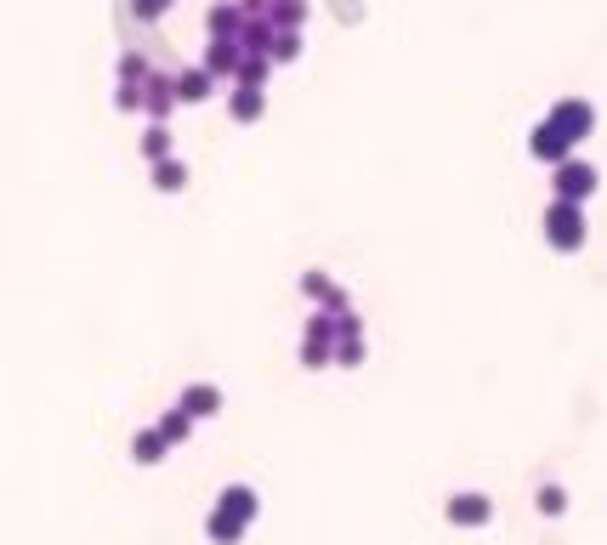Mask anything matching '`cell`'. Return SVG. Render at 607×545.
<instances>
[{
  "instance_id": "cell-11",
  "label": "cell",
  "mask_w": 607,
  "mask_h": 545,
  "mask_svg": "<svg viewBox=\"0 0 607 545\" xmlns=\"http://www.w3.org/2000/svg\"><path fill=\"white\" fill-rule=\"evenodd\" d=\"M176 404L188 409L193 421H210V415H222V387H210V381H193V387L182 392Z\"/></svg>"
},
{
  "instance_id": "cell-27",
  "label": "cell",
  "mask_w": 607,
  "mask_h": 545,
  "mask_svg": "<svg viewBox=\"0 0 607 545\" xmlns=\"http://www.w3.org/2000/svg\"><path fill=\"white\" fill-rule=\"evenodd\" d=\"M176 0H131V18H142V23H159L165 12H171Z\"/></svg>"
},
{
  "instance_id": "cell-10",
  "label": "cell",
  "mask_w": 607,
  "mask_h": 545,
  "mask_svg": "<svg viewBox=\"0 0 607 545\" xmlns=\"http://www.w3.org/2000/svg\"><path fill=\"white\" fill-rule=\"evenodd\" d=\"M239 23H244L239 0H216V6L205 12V35L210 40H239Z\"/></svg>"
},
{
  "instance_id": "cell-5",
  "label": "cell",
  "mask_w": 607,
  "mask_h": 545,
  "mask_svg": "<svg viewBox=\"0 0 607 545\" xmlns=\"http://www.w3.org/2000/svg\"><path fill=\"white\" fill-rule=\"evenodd\" d=\"M171 108H176V74L148 69V80H142V114L165 125V120H171Z\"/></svg>"
},
{
  "instance_id": "cell-18",
  "label": "cell",
  "mask_w": 607,
  "mask_h": 545,
  "mask_svg": "<svg viewBox=\"0 0 607 545\" xmlns=\"http://www.w3.org/2000/svg\"><path fill=\"white\" fill-rule=\"evenodd\" d=\"M244 528H250V523H239V517H227V511H210V517H205V534H210V545H239V540H244Z\"/></svg>"
},
{
  "instance_id": "cell-7",
  "label": "cell",
  "mask_w": 607,
  "mask_h": 545,
  "mask_svg": "<svg viewBox=\"0 0 607 545\" xmlns=\"http://www.w3.org/2000/svg\"><path fill=\"white\" fill-rule=\"evenodd\" d=\"M528 154H534V159H539V165H562V159H568V154H573V142H568V137H562V131H556V125H551V120H539V125H534V131H528Z\"/></svg>"
},
{
  "instance_id": "cell-17",
  "label": "cell",
  "mask_w": 607,
  "mask_h": 545,
  "mask_svg": "<svg viewBox=\"0 0 607 545\" xmlns=\"http://www.w3.org/2000/svg\"><path fill=\"white\" fill-rule=\"evenodd\" d=\"M267 18H273V29H307L313 6H307V0H273V6H267Z\"/></svg>"
},
{
  "instance_id": "cell-22",
  "label": "cell",
  "mask_w": 607,
  "mask_h": 545,
  "mask_svg": "<svg viewBox=\"0 0 607 545\" xmlns=\"http://www.w3.org/2000/svg\"><path fill=\"white\" fill-rule=\"evenodd\" d=\"M364 335H335V352H330V364H341V370H358L364 364Z\"/></svg>"
},
{
  "instance_id": "cell-21",
  "label": "cell",
  "mask_w": 607,
  "mask_h": 545,
  "mask_svg": "<svg viewBox=\"0 0 607 545\" xmlns=\"http://www.w3.org/2000/svg\"><path fill=\"white\" fill-rule=\"evenodd\" d=\"M142 159H148V165H154V159H165L171 154V125H159V120H148V131H142Z\"/></svg>"
},
{
  "instance_id": "cell-25",
  "label": "cell",
  "mask_w": 607,
  "mask_h": 545,
  "mask_svg": "<svg viewBox=\"0 0 607 545\" xmlns=\"http://www.w3.org/2000/svg\"><path fill=\"white\" fill-rule=\"evenodd\" d=\"M534 506H539V517H562V511H568V494L556 489V483H539Z\"/></svg>"
},
{
  "instance_id": "cell-13",
  "label": "cell",
  "mask_w": 607,
  "mask_h": 545,
  "mask_svg": "<svg viewBox=\"0 0 607 545\" xmlns=\"http://www.w3.org/2000/svg\"><path fill=\"white\" fill-rule=\"evenodd\" d=\"M210 91H216V80L205 74V63L176 74V103H210Z\"/></svg>"
},
{
  "instance_id": "cell-20",
  "label": "cell",
  "mask_w": 607,
  "mask_h": 545,
  "mask_svg": "<svg viewBox=\"0 0 607 545\" xmlns=\"http://www.w3.org/2000/svg\"><path fill=\"white\" fill-rule=\"evenodd\" d=\"M159 438L171 443V449H176V443H188V438H193V415H188L182 404L165 409V415H159Z\"/></svg>"
},
{
  "instance_id": "cell-28",
  "label": "cell",
  "mask_w": 607,
  "mask_h": 545,
  "mask_svg": "<svg viewBox=\"0 0 607 545\" xmlns=\"http://www.w3.org/2000/svg\"><path fill=\"white\" fill-rule=\"evenodd\" d=\"M120 80H137V86H142V80H148V57H142V52H125L120 57Z\"/></svg>"
},
{
  "instance_id": "cell-3",
  "label": "cell",
  "mask_w": 607,
  "mask_h": 545,
  "mask_svg": "<svg viewBox=\"0 0 607 545\" xmlns=\"http://www.w3.org/2000/svg\"><path fill=\"white\" fill-rule=\"evenodd\" d=\"M545 120H551L556 131H562V137H568L573 148H579V142H585L590 131H596V108H590L585 97H562V103H556L551 114H545Z\"/></svg>"
},
{
  "instance_id": "cell-23",
  "label": "cell",
  "mask_w": 607,
  "mask_h": 545,
  "mask_svg": "<svg viewBox=\"0 0 607 545\" xmlns=\"http://www.w3.org/2000/svg\"><path fill=\"white\" fill-rule=\"evenodd\" d=\"M267 57H273V69L278 63H295V57H301V29H278L273 46H267Z\"/></svg>"
},
{
  "instance_id": "cell-29",
  "label": "cell",
  "mask_w": 607,
  "mask_h": 545,
  "mask_svg": "<svg viewBox=\"0 0 607 545\" xmlns=\"http://www.w3.org/2000/svg\"><path fill=\"white\" fill-rule=\"evenodd\" d=\"M335 335H364V318L352 313V307H341L335 313Z\"/></svg>"
},
{
  "instance_id": "cell-26",
  "label": "cell",
  "mask_w": 607,
  "mask_h": 545,
  "mask_svg": "<svg viewBox=\"0 0 607 545\" xmlns=\"http://www.w3.org/2000/svg\"><path fill=\"white\" fill-rule=\"evenodd\" d=\"M114 108H120V114H137L142 108V86L137 80H120V86H114Z\"/></svg>"
},
{
  "instance_id": "cell-12",
  "label": "cell",
  "mask_w": 607,
  "mask_h": 545,
  "mask_svg": "<svg viewBox=\"0 0 607 545\" xmlns=\"http://www.w3.org/2000/svg\"><path fill=\"white\" fill-rule=\"evenodd\" d=\"M239 40H210L205 46V74L210 80H233V74H239Z\"/></svg>"
},
{
  "instance_id": "cell-4",
  "label": "cell",
  "mask_w": 607,
  "mask_h": 545,
  "mask_svg": "<svg viewBox=\"0 0 607 545\" xmlns=\"http://www.w3.org/2000/svg\"><path fill=\"white\" fill-rule=\"evenodd\" d=\"M443 517H449L454 528H488V523H494V500H488V494H477V489H466V494H449V506H443Z\"/></svg>"
},
{
  "instance_id": "cell-2",
  "label": "cell",
  "mask_w": 607,
  "mask_h": 545,
  "mask_svg": "<svg viewBox=\"0 0 607 545\" xmlns=\"http://www.w3.org/2000/svg\"><path fill=\"white\" fill-rule=\"evenodd\" d=\"M551 188L556 199H573V205H585V199H596V188H602V171L590 165V159H562V165H551Z\"/></svg>"
},
{
  "instance_id": "cell-24",
  "label": "cell",
  "mask_w": 607,
  "mask_h": 545,
  "mask_svg": "<svg viewBox=\"0 0 607 545\" xmlns=\"http://www.w3.org/2000/svg\"><path fill=\"white\" fill-rule=\"evenodd\" d=\"M330 352H335V341H313V335H301V370H330Z\"/></svg>"
},
{
  "instance_id": "cell-8",
  "label": "cell",
  "mask_w": 607,
  "mask_h": 545,
  "mask_svg": "<svg viewBox=\"0 0 607 545\" xmlns=\"http://www.w3.org/2000/svg\"><path fill=\"white\" fill-rule=\"evenodd\" d=\"M216 511H227V517H239V523H256L261 494L250 489V483H227V489L216 494Z\"/></svg>"
},
{
  "instance_id": "cell-19",
  "label": "cell",
  "mask_w": 607,
  "mask_h": 545,
  "mask_svg": "<svg viewBox=\"0 0 607 545\" xmlns=\"http://www.w3.org/2000/svg\"><path fill=\"white\" fill-rule=\"evenodd\" d=\"M267 80H273V57L244 52L239 57V74H233V86H267Z\"/></svg>"
},
{
  "instance_id": "cell-9",
  "label": "cell",
  "mask_w": 607,
  "mask_h": 545,
  "mask_svg": "<svg viewBox=\"0 0 607 545\" xmlns=\"http://www.w3.org/2000/svg\"><path fill=\"white\" fill-rule=\"evenodd\" d=\"M227 114H233L239 125H256L261 114H267V91L261 86H233L227 91Z\"/></svg>"
},
{
  "instance_id": "cell-1",
  "label": "cell",
  "mask_w": 607,
  "mask_h": 545,
  "mask_svg": "<svg viewBox=\"0 0 607 545\" xmlns=\"http://www.w3.org/2000/svg\"><path fill=\"white\" fill-rule=\"evenodd\" d=\"M590 239V222H585V205H573V199H551L545 205V245L573 256V250H585Z\"/></svg>"
},
{
  "instance_id": "cell-14",
  "label": "cell",
  "mask_w": 607,
  "mask_h": 545,
  "mask_svg": "<svg viewBox=\"0 0 607 545\" xmlns=\"http://www.w3.org/2000/svg\"><path fill=\"white\" fill-rule=\"evenodd\" d=\"M273 18H267V12H261V18H244L239 23V52H261L267 57V46H273Z\"/></svg>"
},
{
  "instance_id": "cell-6",
  "label": "cell",
  "mask_w": 607,
  "mask_h": 545,
  "mask_svg": "<svg viewBox=\"0 0 607 545\" xmlns=\"http://www.w3.org/2000/svg\"><path fill=\"white\" fill-rule=\"evenodd\" d=\"M301 296L313 301V307H324V313H341V307H352L347 290H341L330 273H318V267H307V273H301Z\"/></svg>"
},
{
  "instance_id": "cell-15",
  "label": "cell",
  "mask_w": 607,
  "mask_h": 545,
  "mask_svg": "<svg viewBox=\"0 0 607 545\" xmlns=\"http://www.w3.org/2000/svg\"><path fill=\"white\" fill-rule=\"evenodd\" d=\"M165 455H171V443L159 438V426H142L137 438H131V460H137V466H159Z\"/></svg>"
},
{
  "instance_id": "cell-16",
  "label": "cell",
  "mask_w": 607,
  "mask_h": 545,
  "mask_svg": "<svg viewBox=\"0 0 607 545\" xmlns=\"http://www.w3.org/2000/svg\"><path fill=\"white\" fill-rule=\"evenodd\" d=\"M154 188L159 194H182V188H188V165H182L176 154L154 159Z\"/></svg>"
}]
</instances>
